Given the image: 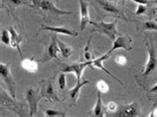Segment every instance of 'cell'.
I'll use <instances>...</instances> for the list:
<instances>
[{"label": "cell", "mask_w": 157, "mask_h": 117, "mask_svg": "<svg viewBox=\"0 0 157 117\" xmlns=\"http://www.w3.org/2000/svg\"><path fill=\"white\" fill-rule=\"evenodd\" d=\"M117 116H138L140 115V110L137 102H132L127 105L121 106L117 112Z\"/></svg>", "instance_id": "obj_14"}, {"label": "cell", "mask_w": 157, "mask_h": 117, "mask_svg": "<svg viewBox=\"0 0 157 117\" xmlns=\"http://www.w3.org/2000/svg\"><path fill=\"white\" fill-rule=\"evenodd\" d=\"M149 91H150V92H157V83H156V85H154L153 86L151 87Z\"/></svg>", "instance_id": "obj_32"}, {"label": "cell", "mask_w": 157, "mask_h": 117, "mask_svg": "<svg viewBox=\"0 0 157 117\" xmlns=\"http://www.w3.org/2000/svg\"><path fill=\"white\" fill-rule=\"evenodd\" d=\"M41 94L50 102H60V98L54 89V77L41 81Z\"/></svg>", "instance_id": "obj_6"}, {"label": "cell", "mask_w": 157, "mask_h": 117, "mask_svg": "<svg viewBox=\"0 0 157 117\" xmlns=\"http://www.w3.org/2000/svg\"><path fill=\"white\" fill-rule=\"evenodd\" d=\"M115 62L123 66V65L126 64V58L123 56H117V57H115Z\"/></svg>", "instance_id": "obj_29"}, {"label": "cell", "mask_w": 157, "mask_h": 117, "mask_svg": "<svg viewBox=\"0 0 157 117\" xmlns=\"http://www.w3.org/2000/svg\"><path fill=\"white\" fill-rule=\"evenodd\" d=\"M32 8L39 10L45 14H50L52 16H60V15H68L73 14L72 11L61 10L55 6V4L50 0H32Z\"/></svg>", "instance_id": "obj_2"}, {"label": "cell", "mask_w": 157, "mask_h": 117, "mask_svg": "<svg viewBox=\"0 0 157 117\" xmlns=\"http://www.w3.org/2000/svg\"><path fill=\"white\" fill-rule=\"evenodd\" d=\"M1 42L6 46L11 45V34L9 29H2L1 31Z\"/></svg>", "instance_id": "obj_23"}, {"label": "cell", "mask_w": 157, "mask_h": 117, "mask_svg": "<svg viewBox=\"0 0 157 117\" xmlns=\"http://www.w3.org/2000/svg\"><path fill=\"white\" fill-rule=\"evenodd\" d=\"M151 3H157V0H154V1H151Z\"/></svg>", "instance_id": "obj_35"}, {"label": "cell", "mask_w": 157, "mask_h": 117, "mask_svg": "<svg viewBox=\"0 0 157 117\" xmlns=\"http://www.w3.org/2000/svg\"><path fill=\"white\" fill-rule=\"evenodd\" d=\"M42 97L43 96H42V94H41L40 89H34V87H31V89H29L27 90L26 99L29 103V108H30V111H29V115L30 116H34L37 114L39 101Z\"/></svg>", "instance_id": "obj_7"}, {"label": "cell", "mask_w": 157, "mask_h": 117, "mask_svg": "<svg viewBox=\"0 0 157 117\" xmlns=\"http://www.w3.org/2000/svg\"><path fill=\"white\" fill-rule=\"evenodd\" d=\"M146 48L148 53V60L143 69L144 77L149 76L152 73H154L157 69V47L153 44L151 39L146 41Z\"/></svg>", "instance_id": "obj_4"}, {"label": "cell", "mask_w": 157, "mask_h": 117, "mask_svg": "<svg viewBox=\"0 0 157 117\" xmlns=\"http://www.w3.org/2000/svg\"><path fill=\"white\" fill-rule=\"evenodd\" d=\"M90 61L74 62V64H72V65L65 66L64 68H62L61 72H64V73H74V74H75L76 77H77V81H82V72H84L86 66H90Z\"/></svg>", "instance_id": "obj_10"}, {"label": "cell", "mask_w": 157, "mask_h": 117, "mask_svg": "<svg viewBox=\"0 0 157 117\" xmlns=\"http://www.w3.org/2000/svg\"><path fill=\"white\" fill-rule=\"evenodd\" d=\"M1 105L5 106L9 110L15 112L16 114H18L20 116L25 115V111H24V104L16 101L15 98L12 97L11 95L10 96H8L4 91L1 92Z\"/></svg>", "instance_id": "obj_8"}, {"label": "cell", "mask_w": 157, "mask_h": 117, "mask_svg": "<svg viewBox=\"0 0 157 117\" xmlns=\"http://www.w3.org/2000/svg\"><path fill=\"white\" fill-rule=\"evenodd\" d=\"M0 76H1L2 81L6 85V90L9 92L12 97L15 98L16 96V82L13 78V76L11 74V70L9 68V65L0 64Z\"/></svg>", "instance_id": "obj_5"}, {"label": "cell", "mask_w": 157, "mask_h": 117, "mask_svg": "<svg viewBox=\"0 0 157 117\" xmlns=\"http://www.w3.org/2000/svg\"><path fill=\"white\" fill-rule=\"evenodd\" d=\"M57 42H58V45H59L60 51H61V54H62V56H63V58H69L72 56V52H73L72 47L70 45L64 43V42H62L59 39H57Z\"/></svg>", "instance_id": "obj_22"}, {"label": "cell", "mask_w": 157, "mask_h": 117, "mask_svg": "<svg viewBox=\"0 0 157 117\" xmlns=\"http://www.w3.org/2000/svg\"><path fill=\"white\" fill-rule=\"evenodd\" d=\"M146 10H147V7L145 5H143V4H138L137 9L135 11V15H142L145 13Z\"/></svg>", "instance_id": "obj_28"}, {"label": "cell", "mask_w": 157, "mask_h": 117, "mask_svg": "<svg viewBox=\"0 0 157 117\" xmlns=\"http://www.w3.org/2000/svg\"><path fill=\"white\" fill-rule=\"evenodd\" d=\"M134 23L138 31H157V24L154 21L148 20L145 22H140L138 20H135Z\"/></svg>", "instance_id": "obj_18"}, {"label": "cell", "mask_w": 157, "mask_h": 117, "mask_svg": "<svg viewBox=\"0 0 157 117\" xmlns=\"http://www.w3.org/2000/svg\"><path fill=\"white\" fill-rule=\"evenodd\" d=\"M155 21H157V19H156V20H155Z\"/></svg>", "instance_id": "obj_36"}, {"label": "cell", "mask_w": 157, "mask_h": 117, "mask_svg": "<svg viewBox=\"0 0 157 117\" xmlns=\"http://www.w3.org/2000/svg\"><path fill=\"white\" fill-rule=\"evenodd\" d=\"M57 36H53L51 38L50 43H49L46 48H45V52L43 57L40 58L39 62H49L52 58H59V53H61L59 45L57 42Z\"/></svg>", "instance_id": "obj_9"}, {"label": "cell", "mask_w": 157, "mask_h": 117, "mask_svg": "<svg viewBox=\"0 0 157 117\" xmlns=\"http://www.w3.org/2000/svg\"><path fill=\"white\" fill-rule=\"evenodd\" d=\"M149 116H157V108H153V110L151 111V113L149 114Z\"/></svg>", "instance_id": "obj_33"}, {"label": "cell", "mask_w": 157, "mask_h": 117, "mask_svg": "<svg viewBox=\"0 0 157 117\" xmlns=\"http://www.w3.org/2000/svg\"><path fill=\"white\" fill-rule=\"evenodd\" d=\"M97 89L98 91H101V92H107L109 87L105 81H98L97 82Z\"/></svg>", "instance_id": "obj_24"}, {"label": "cell", "mask_w": 157, "mask_h": 117, "mask_svg": "<svg viewBox=\"0 0 157 117\" xmlns=\"http://www.w3.org/2000/svg\"><path fill=\"white\" fill-rule=\"evenodd\" d=\"M115 1H117V0H115ZM129 1H134L138 4H143V5H147V4L149 3L148 0H129Z\"/></svg>", "instance_id": "obj_31"}, {"label": "cell", "mask_w": 157, "mask_h": 117, "mask_svg": "<svg viewBox=\"0 0 157 117\" xmlns=\"http://www.w3.org/2000/svg\"><path fill=\"white\" fill-rule=\"evenodd\" d=\"M9 31H10V34H11V45L10 46H11L12 48H16V49H17L19 54H20V56L22 57L21 49H20V43L22 42V37L18 34L17 31H16L14 28L10 27Z\"/></svg>", "instance_id": "obj_19"}, {"label": "cell", "mask_w": 157, "mask_h": 117, "mask_svg": "<svg viewBox=\"0 0 157 117\" xmlns=\"http://www.w3.org/2000/svg\"><path fill=\"white\" fill-rule=\"evenodd\" d=\"M2 5L5 6V9L11 13V15L15 18V20L19 22V19L17 15H15V12L17 10V8L21 5H26L32 7V4H29V0H1Z\"/></svg>", "instance_id": "obj_11"}, {"label": "cell", "mask_w": 157, "mask_h": 117, "mask_svg": "<svg viewBox=\"0 0 157 117\" xmlns=\"http://www.w3.org/2000/svg\"><path fill=\"white\" fill-rule=\"evenodd\" d=\"M21 66L24 70L30 73H36L38 70V64L34 61V58H30V60L29 58H24L21 62Z\"/></svg>", "instance_id": "obj_20"}, {"label": "cell", "mask_w": 157, "mask_h": 117, "mask_svg": "<svg viewBox=\"0 0 157 117\" xmlns=\"http://www.w3.org/2000/svg\"><path fill=\"white\" fill-rule=\"evenodd\" d=\"M80 2L81 7V22H80V30L84 31L86 25L90 24V16H89V4L85 0H78Z\"/></svg>", "instance_id": "obj_15"}, {"label": "cell", "mask_w": 157, "mask_h": 117, "mask_svg": "<svg viewBox=\"0 0 157 117\" xmlns=\"http://www.w3.org/2000/svg\"><path fill=\"white\" fill-rule=\"evenodd\" d=\"M88 83H90L89 81H86V79L84 81V79H82L81 81H77V85L74 86L73 89H71L69 90V95H70V97H71L72 101L74 102V104L77 102L78 96H80L81 89L82 86H85L86 85H88Z\"/></svg>", "instance_id": "obj_17"}, {"label": "cell", "mask_w": 157, "mask_h": 117, "mask_svg": "<svg viewBox=\"0 0 157 117\" xmlns=\"http://www.w3.org/2000/svg\"><path fill=\"white\" fill-rule=\"evenodd\" d=\"M117 22L118 21L117 19L111 23H105L104 21H101V22L90 21V24L93 26L92 32H98L100 34L105 35L113 42L117 39V35H119L117 32Z\"/></svg>", "instance_id": "obj_1"}, {"label": "cell", "mask_w": 157, "mask_h": 117, "mask_svg": "<svg viewBox=\"0 0 157 117\" xmlns=\"http://www.w3.org/2000/svg\"><path fill=\"white\" fill-rule=\"evenodd\" d=\"M90 39L88 41V44H86V48H85V58H86V62H88V61H92L93 58H94V56H93L92 52L90 51Z\"/></svg>", "instance_id": "obj_26"}, {"label": "cell", "mask_w": 157, "mask_h": 117, "mask_svg": "<svg viewBox=\"0 0 157 117\" xmlns=\"http://www.w3.org/2000/svg\"><path fill=\"white\" fill-rule=\"evenodd\" d=\"M58 85H59V89L61 90L65 89L66 87V74L64 72H61L58 77Z\"/></svg>", "instance_id": "obj_25"}, {"label": "cell", "mask_w": 157, "mask_h": 117, "mask_svg": "<svg viewBox=\"0 0 157 117\" xmlns=\"http://www.w3.org/2000/svg\"><path fill=\"white\" fill-rule=\"evenodd\" d=\"M117 49H123L125 51H130L132 50V38L129 35H119L117 39L113 41V46L109 53H113Z\"/></svg>", "instance_id": "obj_12"}, {"label": "cell", "mask_w": 157, "mask_h": 117, "mask_svg": "<svg viewBox=\"0 0 157 117\" xmlns=\"http://www.w3.org/2000/svg\"><path fill=\"white\" fill-rule=\"evenodd\" d=\"M94 2H96V8L98 13L113 15L115 16L117 19H122L124 21L127 20L122 12L109 0H94Z\"/></svg>", "instance_id": "obj_3"}, {"label": "cell", "mask_w": 157, "mask_h": 117, "mask_svg": "<svg viewBox=\"0 0 157 117\" xmlns=\"http://www.w3.org/2000/svg\"><path fill=\"white\" fill-rule=\"evenodd\" d=\"M41 30H46V31H51L56 33V34H63V35H69L71 37H77L78 36V32L73 30L71 28H67V27H52V26H48V25H42L41 26Z\"/></svg>", "instance_id": "obj_16"}, {"label": "cell", "mask_w": 157, "mask_h": 117, "mask_svg": "<svg viewBox=\"0 0 157 117\" xmlns=\"http://www.w3.org/2000/svg\"><path fill=\"white\" fill-rule=\"evenodd\" d=\"M44 112L46 116H65L66 114L61 111L54 110V109H44Z\"/></svg>", "instance_id": "obj_27"}, {"label": "cell", "mask_w": 157, "mask_h": 117, "mask_svg": "<svg viewBox=\"0 0 157 117\" xmlns=\"http://www.w3.org/2000/svg\"><path fill=\"white\" fill-rule=\"evenodd\" d=\"M101 93V91L98 92V100H97V103L94 104V107L93 110V115L94 116H105V106L102 105Z\"/></svg>", "instance_id": "obj_21"}, {"label": "cell", "mask_w": 157, "mask_h": 117, "mask_svg": "<svg viewBox=\"0 0 157 117\" xmlns=\"http://www.w3.org/2000/svg\"><path fill=\"white\" fill-rule=\"evenodd\" d=\"M106 108L109 110H110V111H115L117 109V103H114V102H109V104L106 105Z\"/></svg>", "instance_id": "obj_30"}, {"label": "cell", "mask_w": 157, "mask_h": 117, "mask_svg": "<svg viewBox=\"0 0 157 117\" xmlns=\"http://www.w3.org/2000/svg\"><path fill=\"white\" fill-rule=\"evenodd\" d=\"M110 55H111V54L110 53H109V52H107L106 54H105V55H102V56H101L100 58H93V60L92 61H90V68H96V69H98V70H104V72L105 73H106L107 74H109V76L111 77H113V79H115V81H118L119 83H121V85H123V86H124V83H123L121 81H119V79L117 78V77H115L114 76H113V74H111L110 72H109V70H106L105 68V66H102V62H104V61H105L106 60V58H109V57H110Z\"/></svg>", "instance_id": "obj_13"}, {"label": "cell", "mask_w": 157, "mask_h": 117, "mask_svg": "<svg viewBox=\"0 0 157 117\" xmlns=\"http://www.w3.org/2000/svg\"><path fill=\"white\" fill-rule=\"evenodd\" d=\"M153 12H154V13H157V7L154 8V9H153Z\"/></svg>", "instance_id": "obj_34"}]
</instances>
